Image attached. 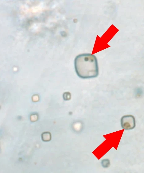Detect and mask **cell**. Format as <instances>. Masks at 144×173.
I'll return each instance as SVG.
<instances>
[{"instance_id":"cell-4","label":"cell","mask_w":144,"mask_h":173,"mask_svg":"<svg viewBox=\"0 0 144 173\" xmlns=\"http://www.w3.org/2000/svg\"><path fill=\"white\" fill-rule=\"evenodd\" d=\"M63 97L64 100H68L71 98L70 94L68 92H65L63 94Z\"/></svg>"},{"instance_id":"cell-3","label":"cell","mask_w":144,"mask_h":173,"mask_svg":"<svg viewBox=\"0 0 144 173\" xmlns=\"http://www.w3.org/2000/svg\"><path fill=\"white\" fill-rule=\"evenodd\" d=\"M100 164L103 168H107L110 166L111 162L108 159H105L101 160Z\"/></svg>"},{"instance_id":"cell-2","label":"cell","mask_w":144,"mask_h":173,"mask_svg":"<svg viewBox=\"0 0 144 173\" xmlns=\"http://www.w3.org/2000/svg\"><path fill=\"white\" fill-rule=\"evenodd\" d=\"M120 124L123 129L126 130H132L136 126L135 118L131 115H124L121 118Z\"/></svg>"},{"instance_id":"cell-1","label":"cell","mask_w":144,"mask_h":173,"mask_svg":"<svg viewBox=\"0 0 144 173\" xmlns=\"http://www.w3.org/2000/svg\"><path fill=\"white\" fill-rule=\"evenodd\" d=\"M74 66L76 74L81 78H95L99 75L97 58L94 55L90 53L77 55L74 60Z\"/></svg>"}]
</instances>
